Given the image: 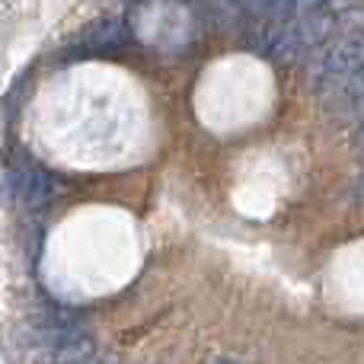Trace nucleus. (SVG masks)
Here are the masks:
<instances>
[{"label":"nucleus","instance_id":"f257e3e1","mask_svg":"<svg viewBox=\"0 0 364 364\" xmlns=\"http://www.w3.org/2000/svg\"><path fill=\"white\" fill-rule=\"evenodd\" d=\"M336 19L329 16H301V19H284V23L272 26L265 32V55L275 58L278 64H297L310 55L314 45L333 32Z\"/></svg>","mask_w":364,"mask_h":364},{"label":"nucleus","instance_id":"f03ea898","mask_svg":"<svg viewBox=\"0 0 364 364\" xmlns=\"http://www.w3.org/2000/svg\"><path fill=\"white\" fill-rule=\"evenodd\" d=\"M358 68H364V29H355L348 36L336 38L316 58V77L320 80H339V77L352 74Z\"/></svg>","mask_w":364,"mask_h":364},{"label":"nucleus","instance_id":"7ed1b4c3","mask_svg":"<svg viewBox=\"0 0 364 364\" xmlns=\"http://www.w3.org/2000/svg\"><path fill=\"white\" fill-rule=\"evenodd\" d=\"M58 192H61L58 179L51 176V173L38 170V166H36V170H26L23 179H19V198H23V205L32 208V211L51 205V201L58 198Z\"/></svg>","mask_w":364,"mask_h":364},{"label":"nucleus","instance_id":"20e7f679","mask_svg":"<svg viewBox=\"0 0 364 364\" xmlns=\"http://www.w3.org/2000/svg\"><path fill=\"white\" fill-rule=\"evenodd\" d=\"M122 38V19L106 16V19H96L87 32H83V45L87 48H106V45H115Z\"/></svg>","mask_w":364,"mask_h":364},{"label":"nucleus","instance_id":"39448f33","mask_svg":"<svg viewBox=\"0 0 364 364\" xmlns=\"http://www.w3.org/2000/svg\"><path fill=\"white\" fill-rule=\"evenodd\" d=\"M339 100L348 102V106H355V102L364 100V68L339 77Z\"/></svg>","mask_w":364,"mask_h":364},{"label":"nucleus","instance_id":"423d86ee","mask_svg":"<svg viewBox=\"0 0 364 364\" xmlns=\"http://www.w3.org/2000/svg\"><path fill=\"white\" fill-rule=\"evenodd\" d=\"M364 6V0H316V16H329V19H342L352 16Z\"/></svg>","mask_w":364,"mask_h":364},{"label":"nucleus","instance_id":"0eeeda50","mask_svg":"<svg viewBox=\"0 0 364 364\" xmlns=\"http://www.w3.org/2000/svg\"><path fill=\"white\" fill-rule=\"evenodd\" d=\"M358 144H361V147H364V125H361V128H358Z\"/></svg>","mask_w":364,"mask_h":364},{"label":"nucleus","instance_id":"6e6552de","mask_svg":"<svg viewBox=\"0 0 364 364\" xmlns=\"http://www.w3.org/2000/svg\"><path fill=\"white\" fill-rule=\"evenodd\" d=\"M214 364H237V361H227V358H224V361H214Z\"/></svg>","mask_w":364,"mask_h":364}]
</instances>
